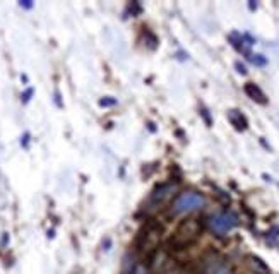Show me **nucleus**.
Wrapping results in <instances>:
<instances>
[{"label":"nucleus","instance_id":"obj_1","mask_svg":"<svg viewBox=\"0 0 279 274\" xmlns=\"http://www.w3.org/2000/svg\"><path fill=\"white\" fill-rule=\"evenodd\" d=\"M201 230L202 228H201L199 219L182 221V223L178 224V228H176V232L173 233L170 243H172L175 249H183V247H187L192 242H195L197 237L201 235Z\"/></svg>","mask_w":279,"mask_h":274},{"label":"nucleus","instance_id":"obj_2","mask_svg":"<svg viewBox=\"0 0 279 274\" xmlns=\"http://www.w3.org/2000/svg\"><path fill=\"white\" fill-rule=\"evenodd\" d=\"M206 206V197L201 192L195 190H185L182 192L175 201L172 202V213L173 214H185L192 211L202 209Z\"/></svg>","mask_w":279,"mask_h":274},{"label":"nucleus","instance_id":"obj_3","mask_svg":"<svg viewBox=\"0 0 279 274\" xmlns=\"http://www.w3.org/2000/svg\"><path fill=\"white\" fill-rule=\"evenodd\" d=\"M208 224L212 233L223 237L228 232H231L233 228L238 224V216H236V213H233V211H223V213L212 214L208 219Z\"/></svg>","mask_w":279,"mask_h":274},{"label":"nucleus","instance_id":"obj_4","mask_svg":"<svg viewBox=\"0 0 279 274\" xmlns=\"http://www.w3.org/2000/svg\"><path fill=\"white\" fill-rule=\"evenodd\" d=\"M176 190H178V183H176V182H166V183L157 185L156 189L151 192L149 199H147L146 209H156V207H159L170 196H173Z\"/></svg>","mask_w":279,"mask_h":274},{"label":"nucleus","instance_id":"obj_5","mask_svg":"<svg viewBox=\"0 0 279 274\" xmlns=\"http://www.w3.org/2000/svg\"><path fill=\"white\" fill-rule=\"evenodd\" d=\"M244 89H245V93H247V96L250 98L252 101H255V103H259V105L267 103V96H265L264 91H262L257 84H254V82H247Z\"/></svg>","mask_w":279,"mask_h":274},{"label":"nucleus","instance_id":"obj_6","mask_svg":"<svg viewBox=\"0 0 279 274\" xmlns=\"http://www.w3.org/2000/svg\"><path fill=\"white\" fill-rule=\"evenodd\" d=\"M228 118L229 122L233 124V127L236 128V130H245V128L248 127V122L247 118H245V115L242 113L240 110H229L228 111Z\"/></svg>","mask_w":279,"mask_h":274},{"label":"nucleus","instance_id":"obj_7","mask_svg":"<svg viewBox=\"0 0 279 274\" xmlns=\"http://www.w3.org/2000/svg\"><path fill=\"white\" fill-rule=\"evenodd\" d=\"M248 260H252V267L255 269V273L257 274H269V269H267V266H265L264 262H262L259 257H254V256H250L248 257Z\"/></svg>","mask_w":279,"mask_h":274},{"label":"nucleus","instance_id":"obj_8","mask_svg":"<svg viewBox=\"0 0 279 274\" xmlns=\"http://www.w3.org/2000/svg\"><path fill=\"white\" fill-rule=\"evenodd\" d=\"M248 58H250L255 65H265V64H267V60H265L262 55H252V57H248Z\"/></svg>","mask_w":279,"mask_h":274},{"label":"nucleus","instance_id":"obj_9","mask_svg":"<svg viewBox=\"0 0 279 274\" xmlns=\"http://www.w3.org/2000/svg\"><path fill=\"white\" fill-rule=\"evenodd\" d=\"M130 274H147V269L142 266V264H137V266H134V269Z\"/></svg>","mask_w":279,"mask_h":274},{"label":"nucleus","instance_id":"obj_10","mask_svg":"<svg viewBox=\"0 0 279 274\" xmlns=\"http://www.w3.org/2000/svg\"><path fill=\"white\" fill-rule=\"evenodd\" d=\"M212 274H233V273L229 271V267H226V266H218Z\"/></svg>","mask_w":279,"mask_h":274},{"label":"nucleus","instance_id":"obj_11","mask_svg":"<svg viewBox=\"0 0 279 274\" xmlns=\"http://www.w3.org/2000/svg\"><path fill=\"white\" fill-rule=\"evenodd\" d=\"M236 69H238V72H240V74H247V69H245V65L244 64H240V62H236Z\"/></svg>","mask_w":279,"mask_h":274}]
</instances>
